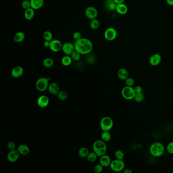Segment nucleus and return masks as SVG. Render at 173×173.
Segmentation results:
<instances>
[{"label":"nucleus","instance_id":"f257e3e1","mask_svg":"<svg viewBox=\"0 0 173 173\" xmlns=\"http://www.w3.org/2000/svg\"><path fill=\"white\" fill-rule=\"evenodd\" d=\"M75 50L81 55H87L90 53L93 49L92 41L87 38H82L76 40L74 43Z\"/></svg>","mask_w":173,"mask_h":173},{"label":"nucleus","instance_id":"f03ea898","mask_svg":"<svg viewBox=\"0 0 173 173\" xmlns=\"http://www.w3.org/2000/svg\"><path fill=\"white\" fill-rule=\"evenodd\" d=\"M93 150L94 152L97 154L98 156H100L106 154L107 151V147L105 142L102 140H97L94 142L93 144Z\"/></svg>","mask_w":173,"mask_h":173},{"label":"nucleus","instance_id":"7ed1b4c3","mask_svg":"<svg viewBox=\"0 0 173 173\" xmlns=\"http://www.w3.org/2000/svg\"><path fill=\"white\" fill-rule=\"evenodd\" d=\"M164 147L163 144L159 142H155L150 147V153L156 157L161 156L164 153Z\"/></svg>","mask_w":173,"mask_h":173},{"label":"nucleus","instance_id":"20e7f679","mask_svg":"<svg viewBox=\"0 0 173 173\" xmlns=\"http://www.w3.org/2000/svg\"><path fill=\"white\" fill-rule=\"evenodd\" d=\"M113 121L110 117H103L100 122V126L102 131H109L113 126Z\"/></svg>","mask_w":173,"mask_h":173},{"label":"nucleus","instance_id":"39448f33","mask_svg":"<svg viewBox=\"0 0 173 173\" xmlns=\"http://www.w3.org/2000/svg\"><path fill=\"white\" fill-rule=\"evenodd\" d=\"M49 80L45 77H41L38 79L36 83V87L39 92H44L48 88Z\"/></svg>","mask_w":173,"mask_h":173},{"label":"nucleus","instance_id":"423d86ee","mask_svg":"<svg viewBox=\"0 0 173 173\" xmlns=\"http://www.w3.org/2000/svg\"><path fill=\"white\" fill-rule=\"evenodd\" d=\"M110 166L113 171L119 172L124 171L125 167V164L123 160L115 159L112 161Z\"/></svg>","mask_w":173,"mask_h":173},{"label":"nucleus","instance_id":"0eeeda50","mask_svg":"<svg viewBox=\"0 0 173 173\" xmlns=\"http://www.w3.org/2000/svg\"><path fill=\"white\" fill-rule=\"evenodd\" d=\"M121 94L122 97L126 100H132L134 98L136 92L132 87L126 86L122 88Z\"/></svg>","mask_w":173,"mask_h":173},{"label":"nucleus","instance_id":"6e6552de","mask_svg":"<svg viewBox=\"0 0 173 173\" xmlns=\"http://www.w3.org/2000/svg\"><path fill=\"white\" fill-rule=\"evenodd\" d=\"M117 36V32L116 29L113 28H109L105 31L104 37L108 41H113L116 39Z\"/></svg>","mask_w":173,"mask_h":173},{"label":"nucleus","instance_id":"1a4fd4ad","mask_svg":"<svg viewBox=\"0 0 173 173\" xmlns=\"http://www.w3.org/2000/svg\"><path fill=\"white\" fill-rule=\"evenodd\" d=\"M63 44L61 41L57 39H52L50 42L49 49L54 52H57L62 49Z\"/></svg>","mask_w":173,"mask_h":173},{"label":"nucleus","instance_id":"9d476101","mask_svg":"<svg viewBox=\"0 0 173 173\" xmlns=\"http://www.w3.org/2000/svg\"><path fill=\"white\" fill-rule=\"evenodd\" d=\"M97 9L93 6H89L85 9V15L86 17L89 20H92L96 18L97 16Z\"/></svg>","mask_w":173,"mask_h":173},{"label":"nucleus","instance_id":"9b49d317","mask_svg":"<svg viewBox=\"0 0 173 173\" xmlns=\"http://www.w3.org/2000/svg\"><path fill=\"white\" fill-rule=\"evenodd\" d=\"M62 50L65 55H71L75 50L74 44L72 43L65 42L63 44Z\"/></svg>","mask_w":173,"mask_h":173},{"label":"nucleus","instance_id":"f8f14e48","mask_svg":"<svg viewBox=\"0 0 173 173\" xmlns=\"http://www.w3.org/2000/svg\"><path fill=\"white\" fill-rule=\"evenodd\" d=\"M20 154L17 149L11 150L7 154V159L10 163H15L20 157Z\"/></svg>","mask_w":173,"mask_h":173},{"label":"nucleus","instance_id":"ddd939ff","mask_svg":"<svg viewBox=\"0 0 173 173\" xmlns=\"http://www.w3.org/2000/svg\"><path fill=\"white\" fill-rule=\"evenodd\" d=\"M37 103L39 107L41 108H45L49 103V99L46 95H41L38 97Z\"/></svg>","mask_w":173,"mask_h":173},{"label":"nucleus","instance_id":"4468645a","mask_svg":"<svg viewBox=\"0 0 173 173\" xmlns=\"http://www.w3.org/2000/svg\"><path fill=\"white\" fill-rule=\"evenodd\" d=\"M161 57L159 53H155L150 57L149 63L151 65L156 66L161 63Z\"/></svg>","mask_w":173,"mask_h":173},{"label":"nucleus","instance_id":"2eb2a0df","mask_svg":"<svg viewBox=\"0 0 173 173\" xmlns=\"http://www.w3.org/2000/svg\"><path fill=\"white\" fill-rule=\"evenodd\" d=\"M23 68L20 66L17 65L13 68L11 71V75L13 78H20L23 75Z\"/></svg>","mask_w":173,"mask_h":173},{"label":"nucleus","instance_id":"dca6fc26","mask_svg":"<svg viewBox=\"0 0 173 173\" xmlns=\"http://www.w3.org/2000/svg\"><path fill=\"white\" fill-rule=\"evenodd\" d=\"M48 89L49 90L50 93L52 95H57L60 90V87L58 84H57L55 82H52L50 83L49 85L48 86Z\"/></svg>","mask_w":173,"mask_h":173},{"label":"nucleus","instance_id":"f3484780","mask_svg":"<svg viewBox=\"0 0 173 173\" xmlns=\"http://www.w3.org/2000/svg\"><path fill=\"white\" fill-rule=\"evenodd\" d=\"M111 161L110 157L106 154L101 156L100 159V164L103 167H108L110 166Z\"/></svg>","mask_w":173,"mask_h":173},{"label":"nucleus","instance_id":"a211bd4d","mask_svg":"<svg viewBox=\"0 0 173 173\" xmlns=\"http://www.w3.org/2000/svg\"><path fill=\"white\" fill-rule=\"evenodd\" d=\"M115 10L117 12L121 15L126 14L128 11V7L124 4L121 3L117 4Z\"/></svg>","mask_w":173,"mask_h":173},{"label":"nucleus","instance_id":"6ab92c4d","mask_svg":"<svg viewBox=\"0 0 173 173\" xmlns=\"http://www.w3.org/2000/svg\"><path fill=\"white\" fill-rule=\"evenodd\" d=\"M31 8L34 10L41 9L44 5V0H30Z\"/></svg>","mask_w":173,"mask_h":173},{"label":"nucleus","instance_id":"aec40b11","mask_svg":"<svg viewBox=\"0 0 173 173\" xmlns=\"http://www.w3.org/2000/svg\"><path fill=\"white\" fill-rule=\"evenodd\" d=\"M17 150L20 153V154L22 155V156L28 155L30 151V148L27 145H25V144H21V145H19L17 147Z\"/></svg>","mask_w":173,"mask_h":173},{"label":"nucleus","instance_id":"412c9836","mask_svg":"<svg viewBox=\"0 0 173 173\" xmlns=\"http://www.w3.org/2000/svg\"><path fill=\"white\" fill-rule=\"evenodd\" d=\"M117 76L121 80H126L129 77V72L124 68H121L117 72Z\"/></svg>","mask_w":173,"mask_h":173},{"label":"nucleus","instance_id":"4be33fe9","mask_svg":"<svg viewBox=\"0 0 173 173\" xmlns=\"http://www.w3.org/2000/svg\"><path fill=\"white\" fill-rule=\"evenodd\" d=\"M24 16L26 20H32L35 16V10L32 8L25 10Z\"/></svg>","mask_w":173,"mask_h":173},{"label":"nucleus","instance_id":"5701e85b","mask_svg":"<svg viewBox=\"0 0 173 173\" xmlns=\"http://www.w3.org/2000/svg\"><path fill=\"white\" fill-rule=\"evenodd\" d=\"M25 34L23 32H18L15 34L13 37L14 41L16 43L22 42L25 39Z\"/></svg>","mask_w":173,"mask_h":173},{"label":"nucleus","instance_id":"b1692460","mask_svg":"<svg viewBox=\"0 0 173 173\" xmlns=\"http://www.w3.org/2000/svg\"><path fill=\"white\" fill-rule=\"evenodd\" d=\"M72 58L70 57V55H66L65 56L63 57L61 60L62 64L65 67H67L70 65L72 62Z\"/></svg>","mask_w":173,"mask_h":173},{"label":"nucleus","instance_id":"393cba45","mask_svg":"<svg viewBox=\"0 0 173 173\" xmlns=\"http://www.w3.org/2000/svg\"><path fill=\"white\" fill-rule=\"evenodd\" d=\"M89 153V152L88 148H87L86 147H83L79 150L78 155L79 156V157L82 158H87V156H88Z\"/></svg>","mask_w":173,"mask_h":173},{"label":"nucleus","instance_id":"a878e982","mask_svg":"<svg viewBox=\"0 0 173 173\" xmlns=\"http://www.w3.org/2000/svg\"><path fill=\"white\" fill-rule=\"evenodd\" d=\"M54 65V60L52 58L47 57L45 58L43 61V65L44 67L49 68L53 66Z\"/></svg>","mask_w":173,"mask_h":173},{"label":"nucleus","instance_id":"bb28decb","mask_svg":"<svg viewBox=\"0 0 173 173\" xmlns=\"http://www.w3.org/2000/svg\"><path fill=\"white\" fill-rule=\"evenodd\" d=\"M106 6L110 10H115L117 4L114 0H107Z\"/></svg>","mask_w":173,"mask_h":173},{"label":"nucleus","instance_id":"cd10ccee","mask_svg":"<svg viewBox=\"0 0 173 173\" xmlns=\"http://www.w3.org/2000/svg\"><path fill=\"white\" fill-rule=\"evenodd\" d=\"M101 138L102 141L105 142H109L111 139V134L110 133L109 131H103L101 134Z\"/></svg>","mask_w":173,"mask_h":173},{"label":"nucleus","instance_id":"c85d7f7f","mask_svg":"<svg viewBox=\"0 0 173 173\" xmlns=\"http://www.w3.org/2000/svg\"><path fill=\"white\" fill-rule=\"evenodd\" d=\"M100 22L99 20H97V18H94L93 20H91L90 22V27L92 30H97L100 27Z\"/></svg>","mask_w":173,"mask_h":173},{"label":"nucleus","instance_id":"c756f323","mask_svg":"<svg viewBox=\"0 0 173 173\" xmlns=\"http://www.w3.org/2000/svg\"><path fill=\"white\" fill-rule=\"evenodd\" d=\"M97 156H97V154L95 153L94 151V152H89L88 154V156H87V159L90 163H94L97 159Z\"/></svg>","mask_w":173,"mask_h":173},{"label":"nucleus","instance_id":"7c9ffc66","mask_svg":"<svg viewBox=\"0 0 173 173\" xmlns=\"http://www.w3.org/2000/svg\"><path fill=\"white\" fill-rule=\"evenodd\" d=\"M43 37L45 41H51L53 39V35L51 32L49 31H46L44 32Z\"/></svg>","mask_w":173,"mask_h":173},{"label":"nucleus","instance_id":"2f4dec72","mask_svg":"<svg viewBox=\"0 0 173 173\" xmlns=\"http://www.w3.org/2000/svg\"><path fill=\"white\" fill-rule=\"evenodd\" d=\"M57 97L60 100L65 101L68 98L67 92L64 90L60 91L57 94Z\"/></svg>","mask_w":173,"mask_h":173},{"label":"nucleus","instance_id":"473e14b6","mask_svg":"<svg viewBox=\"0 0 173 173\" xmlns=\"http://www.w3.org/2000/svg\"><path fill=\"white\" fill-rule=\"evenodd\" d=\"M144 98H145L144 94L142 92L136 94L134 99V101L137 102H143V100H144Z\"/></svg>","mask_w":173,"mask_h":173},{"label":"nucleus","instance_id":"72a5a7b5","mask_svg":"<svg viewBox=\"0 0 173 173\" xmlns=\"http://www.w3.org/2000/svg\"><path fill=\"white\" fill-rule=\"evenodd\" d=\"M114 156H115L116 159L123 160L124 156V154L121 150H118L115 151Z\"/></svg>","mask_w":173,"mask_h":173},{"label":"nucleus","instance_id":"f704fd0d","mask_svg":"<svg viewBox=\"0 0 173 173\" xmlns=\"http://www.w3.org/2000/svg\"><path fill=\"white\" fill-rule=\"evenodd\" d=\"M21 7L23 8L24 10H27V9L31 8V4L30 0H24L23 1L21 4Z\"/></svg>","mask_w":173,"mask_h":173},{"label":"nucleus","instance_id":"c9c22d12","mask_svg":"<svg viewBox=\"0 0 173 173\" xmlns=\"http://www.w3.org/2000/svg\"><path fill=\"white\" fill-rule=\"evenodd\" d=\"M81 54L79 53L77 51H74L72 55H70L72 60L75 61H78L81 58Z\"/></svg>","mask_w":173,"mask_h":173},{"label":"nucleus","instance_id":"e433bc0d","mask_svg":"<svg viewBox=\"0 0 173 173\" xmlns=\"http://www.w3.org/2000/svg\"><path fill=\"white\" fill-rule=\"evenodd\" d=\"M125 81H126V86L132 87L133 85H134V80L133 78L128 77Z\"/></svg>","mask_w":173,"mask_h":173},{"label":"nucleus","instance_id":"4c0bfd02","mask_svg":"<svg viewBox=\"0 0 173 173\" xmlns=\"http://www.w3.org/2000/svg\"><path fill=\"white\" fill-rule=\"evenodd\" d=\"M7 147L8 149H9L10 151L15 150L16 149V145L13 142H9L7 144Z\"/></svg>","mask_w":173,"mask_h":173},{"label":"nucleus","instance_id":"58836bf2","mask_svg":"<svg viewBox=\"0 0 173 173\" xmlns=\"http://www.w3.org/2000/svg\"><path fill=\"white\" fill-rule=\"evenodd\" d=\"M103 168H104V167H103L100 164H97V165L95 166L94 167V172L97 173H101V172L102 171Z\"/></svg>","mask_w":173,"mask_h":173},{"label":"nucleus","instance_id":"ea45409f","mask_svg":"<svg viewBox=\"0 0 173 173\" xmlns=\"http://www.w3.org/2000/svg\"><path fill=\"white\" fill-rule=\"evenodd\" d=\"M166 150L170 154H173V142L169 143L166 147Z\"/></svg>","mask_w":173,"mask_h":173},{"label":"nucleus","instance_id":"a19ab883","mask_svg":"<svg viewBox=\"0 0 173 173\" xmlns=\"http://www.w3.org/2000/svg\"><path fill=\"white\" fill-rule=\"evenodd\" d=\"M73 38H74V39L75 40H79V39H81L82 38V35L79 32H75L73 34Z\"/></svg>","mask_w":173,"mask_h":173},{"label":"nucleus","instance_id":"79ce46f5","mask_svg":"<svg viewBox=\"0 0 173 173\" xmlns=\"http://www.w3.org/2000/svg\"><path fill=\"white\" fill-rule=\"evenodd\" d=\"M134 92H136V94H137V93L142 92V90H143L142 87L140 86L139 85L136 86L134 88Z\"/></svg>","mask_w":173,"mask_h":173},{"label":"nucleus","instance_id":"37998d69","mask_svg":"<svg viewBox=\"0 0 173 173\" xmlns=\"http://www.w3.org/2000/svg\"><path fill=\"white\" fill-rule=\"evenodd\" d=\"M50 42V41H45V42H44V43H43L44 46H45V47H49Z\"/></svg>","mask_w":173,"mask_h":173},{"label":"nucleus","instance_id":"c03bdc74","mask_svg":"<svg viewBox=\"0 0 173 173\" xmlns=\"http://www.w3.org/2000/svg\"><path fill=\"white\" fill-rule=\"evenodd\" d=\"M123 173H132V172L131 169H126L125 170H124L123 171Z\"/></svg>","mask_w":173,"mask_h":173},{"label":"nucleus","instance_id":"a18cd8bd","mask_svg":"<svg viewBox=\"0 0 173 173\" xmlns=\"http://www.w3.org/2000/svg\"><path fill=\"white\" fill-rule=\"evenodd\" d=\"M166 2L169 5L173 6V0H166Z\"/></svg>","mask_w":173,"mask_h":173},{"label":"nucleus","instance_id":"49530a36","mask_svg":"<svg viewBox=\"0 0 173 173\" xmlns=\"http://www.w3.org/2000/svg\"><path fill=\"white\" fill-rule=\"evenodd\" d=\"M114 1L117 4H118L123 3L124 0H114Z\"/></svg>","mask_w":173,"mask_h":173}]
</instances>
